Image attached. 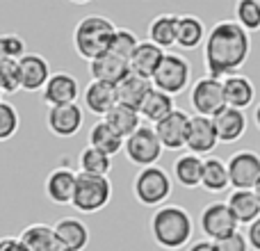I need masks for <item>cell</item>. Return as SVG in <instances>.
<instances>
[{
    "label": "cell",
    "mask_w": 260,
    "mask_h": 251,
    "mask_svg": "<svg viewBox=\"0 0 260 251\" xmlns=\"http://www.w3.org/2000/svg\"><path fill=\"white\" fill-rule=\"evenodd\" d=\"M251 55V35L238 23L219 21L208 30L203 44V67L206 76L224 80L229 76L240 73Z\"/></svg>",
    "instance_id": "obj_1"
},
{
    "label": "cell",
    "mask_w": 260,
    "mask_h": 251,
    "mask_svg": "<svg viewBox=\"0 0 260 251\" xmlns=\"http://www.w3.org/2000/svg\"><path fill=\"white\" fill-rule=\"evenodd\" d=\"M151 235L153 242L165 251H178L192 244L194 219L183 206L167 203L155 208L151 217Z\"/></svg>",
    "instance_id": "obj_2"
},
{
    "label": "cell",
    "mask_w": 260,
    "mask_h": 251,
    "mask_svg": "<svg viewBox=\"0 0 260 251\" xmlns=\"http://www.w3.org/2000/svg\"><path fill=\"white\" fill-rule=\"evenodd\" d=\"M114 35H117V25L108 16L89 14V16H82L73 30V48L82 59L94 62L110 53Z\"/></svg>",
    "instance_id": "obj_3"
},
{
    "label": "cell",
    "mask_w": 260,
    "mask_h": 251,
    "mask_svg": "<svg viewBox=\"0 0 260 251\" xmlns=\"http://www.w3.org/2000/svg\"><path fill=\"white\" fill-rule=\"evenodd\" d=\"M174 192V180L169 171L162 167H146L139 169L133 178V194L142 206L146 208H160L167 206V199Z\"/></svg>",
    "instance_id": "obj_4"
},
{
    "label": "cell",
    "mask_w": 260,
    "mask_h": 251,
    "mask_svg": "<svg viewBox=\"0 0 260 251\" xmlns=\"http://www.w3.org/2000/svg\"><path fill=\"white\" fill-rule=\"evenodd\" d=\"M110 201H112V183H110L108 176L78 174L76 194H73V203H71L78 212L94 215V212L103 210Z\"/></svg>",
    "instance_id": "obj_5"
},
{
    "label": "cell",
    "mask_w": 260,
    "mask_h": 251,
    "mask_svg": "<svg viewBox=\"0 0 260 251\" xmlns=\"http://www.w3.org/2000/svg\"><path fill=\"white\" fill-rule=\"evenodd\" d=\"M192 82V64L185 55L178 53H167L162 64L157 67L155 76L151 78L153 89L165 91L169 96H178Z\"/></svg>",
    "instance_id": "obj_6"
},
{
    "label": "cell",
    "mask_w": 260,
    "mask_h": 251,
    "mask_svg": "<svg viewBox=\"0 0 260 251\" xmlns=\"http://www.w3.org/2000/svg\"><path fill=\"white\" fill-rule=\"evenodd\" d=\"M162 151H165V148H162L153 125H142L137 133H133L126 142H123V153H126L128 162L139 167V169L155 167L157 160L162 158Z\"/></svg>",
    "instance_id": "obj_7"
},
{
    "label": "cell",
    "mask_w": 260,
    "mask_h": 251,
    "mask_svg": "<svg viewBox=\"0 0 260 251\" xmlns=\"http://www.w3.org/2000/svg\"><path fill=\"white\" fill-rule=\"evenodd\" d=\"M189 105H192L194 114L212 119L219 110L226 108L224 82L217 80V78H210V76L199 78L192 85V89H189Z\"/></svg>",
    "instance_id": "obj_8"
},
{
    "label": "cell",
    "mask_w": 260,
    "mask_h": 251,
    "mask_svg": "<svg viewBox=\"0 0 260 251\" xmlns=\"http://www.w3.org/2000/svg\"><path fill=\"white\" fill-rule=\"evenodd\" d=\"M199 226H201V233L206 235V240L217 242V240L235 233L240 224L235 222L233 212L229 210V206H226L224 201H215V203H208L201 210Z\"/></svg>",
    "instance_id": "obj_9"
},
{
    "label": "cell",
    "mask_w": 260,
    "mask_h": 251,
    "mask_svg": "<svg viewBox=\"0 0 260 251\" xmlns=\"http://www.w3.org/2000/svg\"><path fill=\"white\" fill-rule=\"evenodd\" d=\"M233 190H253L260 180V155L256 151H235L226 162Z\"/></svg>",
    "instance_id": "obj_10"
},
{
    "label": "cell",
    "mask_w": 260,
    "mask_h": 251,
    "mask_svg": "<svg viewBox=\"0 0 260 251\" xmlns=\"http://www.w3.org/2000/svg\"><path fill=\"white\" fill-rule=\"evenodd\" d=\"M80 96V82L76 76L67 71H55L50 80L46 82L44 91H41V101L48 108H62V105H71Z\"/></svg>",
    "instance_id": "obj_11"
},
{
    "label": "cell",
    "mask_w": 260,
    "mask_h": 251,
    "mask_svg": "<svg viewBox=\"0 0 260 251\" xmlns=\"http://www.w3.org/2000/svg\"><path fill=\"white\" fill-rule=\"evenodd\" d=\"M157 139H160L162 148L167 151H180L187 144V130H189V114L185 110L176 108L167 119L153 125Z\"/></svg>",
    "instance_id": "obj_12"
},
{
    "label": "cell",
    "mask_w": 260,
    "mask_h": 251,
    "mask_svg": "<svg viewBox=\"0 0 260 251\" xmlns=\"http://www.w3.org/2000/svg\"><path fill=\"white\" fill-rule=\"evenodd\" d=\"M82 123H85V112L78 103L71 105H62V108H48L46 114V125L55 137H73V135L80 133Z\"/></svg>",
    "instance_id": "obj_13"
},
{
    "label": "cell",
    "mask_w": 260,
    "mask_h": 251,
    "mask_svg": "<svg viewBox=\"0 0 260 251\" xmlns=\"http://www.w3.org/2000/svg\"><path fill=\"white\" fill-rule=\"evenodd\" d=\"M219 144V137H217V130L212 125V119L208 117H189V130H187V153H194V155H210L212 151Z\"/></svg>",
    "instance_id": "obj_14"
},
{
    "label": "cell",
    "mask_w": 260,
    "mask_h": 251,
    "mask_svg": "<svg viewBox=\"0 0 260 251\" xmlns=\"http://www.w3.org/2000/svg\"><path fill=\"white\" fill-rule=\"evenodd\" d=\"M21 69V89L23 91H44L46 82L50 80V64L44 55L27 53L18 59Z\"/></svg>",
    "instance_id": "obj_15"
},
{
    "label": "cell",
    "mask_w": 260,
    "mask_h": 251,
    "mask_svg": "<svg viewBox=\"0 0 260 251\" xmlns=\"http://www.w3.org/2000/svg\"><path fill=\"white\" fill-rule=\"evenodd\" d=\"M76 183H78V174L69 167H57L46 176L44 183V192L57 206H71L73 203V194H76Z\"/></svg>",
    "instance_id": "obj_16"
},
{
    "label": "cell",
    "mask_w": 260,
    "mask_h": 251,
    "mask_svg": "<svg viewBox=\"0 0 260 251\" xmlns=\"http://www.w3.org/2000/svg\"><path fill=\"white\" fill-rule=\"evenodd\" d=\"M53 229L62 251H85L89 244V226L78 217H62Z\"/></svg>",
    "instance_id": "obj_17"
},
{
    "label": "cell",
    "mask_w": 260,
    "mask_h": 251,
    "mask_svg": "<svg viewBox=\"0 0 260 251\" xmlns=\"http://www.w3.org/2000/svg\"><path fill=\"white\" fill-rule=\"evenodd\" d=\"M224 101L226 108H235V110H247L253 105L256 101V85L249 76L244 73H235V76L224 78Z\"/></svg>",
    "instance_id": "obj_18"
},
{
    "label": "cell",
    "mask_w": 260,
    "mask_h": 251,
    "mask_svg": "<svg viewBox=\"0 0 260 251\" xmlns=\"http://www.w3.org/2000/svg\"><path fill=\"white\" fill-rule=\"evenodd\" d=\"M212 125H215V130H217L219 142L233 144V142H238V139L244 137L249 121H247V114H244L242 110L224 108L212 117Z\"/></svg>",
    "instance_id": "obj_19"
},
{
    "label": "cell",
    "mask_w": 260,
    "mask_h": 251,
    "mask_svg": "<svg viewBox=\"0 0 260 251\" xmlns=\"http://www.w3.org/2000/svg\"><path fill=\"white\" fill-rule=\"evenodd\" d=\"M89 73H91V80H99V82H105V85L117 87L123 78L130 76V64L126 59L108 53V55H103V57L89 62Z\"/></svg>",
    "instance_id": "obj_20"
},
{
    "label": "cell",
    "mask_w": 260,
    "mask_h": 251,
    "mask_svg": "<svg viewBox=\"0 0 260 251\" xmlns=\"http://www.w3.org/2000/svg\"><path fill=\"white\" fill-rule=\"evenodd\" d=\"M165 50L157 48L155 44H151V41H139L137 50L133 53V57H130V73H135V76L144 78V80H151L153 76H155L157 67L162 64V59H165Z\"/></svg>",
    "instance_id": "obj_21"
},
{
    "label": "cell",
    "mask_w": 260,
    "mask_h": 251,
    "mask_svg": "<svg viewBox=\"0 0 260 251\" xmlns=\"http://www.w3.org/2000/svg\"><path fill=\"white\" fill-rule=\"evenodd\" d=\"M82 101H85V108L89 110L96 117H108V112L117 105V89L112 85H105V82L91 80L89 85L82 91Z\"/></svg>",
    "instance_id": "obj_22"
},
{
    "label": "cell",
    "mask_w": 260,
    "mask_h": 251,
    "mask_svg": "<svg viewBox=\"0 0 260 251\" xmlns=\"http://www.w3.org/2000/svg\"><path fill=\"white\" fill-rule=\"evenodd\" d=\"M226 206H229V210L233 212L238 224L249 226L260 217V201H258L253 190H233V192L229 194Z\"/></svg>",
    "instance_id": "obj_23"
},
{
    "label": "cell",
    "mask_w": 260,
    "mask_h": 251,
    "mask_svg": "<svg viewBox=\"0 0 260 251\" xmlns=\"http://www.w3.org/2000/svg\"><path fill=\"white\" fill-rule=\"evenodd\" d=\"M206 25L194 14H178V30H176V46L183 50H194L206 44Z\"/></svg>",
    "instance_id": "obj_24"
},
{
    "label": "cell",
    "mask_w": 260,
    "mask_h": 251,
    "mask_svg": "<svg viewBox=\"0 0 260 251\" xmlns=\"http://www.w3.org/2000/svg\"><path fill=\"white\" fill-rule=\"evenodd\" d=\"M18 238L27 251H62L57 238H55V229L48 224H41V222L25 226Z\"/></svg>",
    "instance_id": "obj_25"
},
{
    "label": "cell",
    "mask_w": 260,
    "mask_h": 251,
    "mask_svg": "<svg viewBox=\"0 0 260 251\" xmlns=\"http://www.w3.org/2000/svg\"><path fill=\"white\" fill-rule=\"evenodd\" d=\"M114 89H117V103L119 105H128V108H133V110H139L144 103V99L148 96V91L153 89V85H151V80H144V78L130 73V76L123 78Z\"/></svg>",
    "instance_id": "obj_26"
},
{
    "label": "cell",
    "mask_w": 260,
    "mask_h": 251,
    "mask_svg": "<svg viewBox=\"0 0 260 251\" xmlns=\"http://www.w3.org/2000/svg\"><path fill=\"white\" fill-rule=\"evenodd\" d=\"M201 187L210 194H221L231 187L229 178V167L221 158L208 155L203 160V176H201Z\"/></svg>",
    "instance_id": "obj_27"
},
{
    "label": "cell",
    "mask_w": 260,
    "mask_h": 251,
    "mask_svg": "<svg viewBox=\"0 0 260 251\" xmlns=\"http://www.w3.org/2000/svg\"><path fill=\"white\" fill-rule=\"evenodd\" d=\"M176 30H178V14H157L148 23V41L157 48L167 50L176 46Z\"/></svg>",
    "instance_id": "obj_28"
},
{
    "label": "cell",
    "mask_w": 260,
    "mask_h": 251,
    "mask_svg": "<svg viewBox=\"0 0 260 251\" xmlns=\"http://www.w3.org/2000/svg\"><path fill=\"white\" fill-rule=\"evenodd\" d=\"M201 176H203V158L194 155V153H183V155L176 158L174 162L176 183H180L187 190H194L201 187Z\"/></svg>",
    "instance_id": "obj_29"
},
{
    "label": "cell",
    "mask_w": 260,
    "mask_h": 251,
    "mask_svg": "<svg viewBox=\"0 0 260 251\" xmlns=\"http://www.w3.org/2000/svg\"><path fill=\"white\" fill-rule=\"evenodd\" d=\"M103 121L108 123L121 139H128L130 135L137 133V130L142 128V114H139V110H133V108H128V105L117 103L108 112V117H105Z\"/></svg>",
    "instance_id": "obj_30"
},
{
    "label": "cell",
    "mask_w": 260,
    "mask_h": 251,
    "mask_svg": "<svg viewBox=\"0 0 260 251\" xmlns=\"http://www.w3.org/2000/svg\"><path fill=\"white\" fill-rule=\"evenodd\" d=\"M176 110V103H174V96L165 94V91H157V89H151L148 96L144 99L142 108H139V114H142L144 121L148 123H160L162 119H167L171 112Z\"/></svg>",
    "instance_id": "obj_31"
},
{
    "label": "cell",
    "mask_w": 260,
    "mask_h": 251,
    "mask_svg": "<svg viewBox=\"0 0 260 251\" xmlns=\"http://www.w3.org/2000/svg\"><path fill=\"white\" fill-rule=\"evenodd\" d=\"M123 142H126V139L119 137V135L114 133V130L110 128L103 119L91 125V128H89V137H87V144H89V146L99 148L101 153H105V155H110V158L123 151Z\"/></svg>",
    "instance_id": "obj_32"
},
{
    "label": "cell",
    "mask_w": 260,
    "mask_h": 251,
    "mask_svg": "<svg viewBox=\"0 0 260 251\" xmlns=\"http://www.w3.org/2000/svg\"><path fill=\"white\" fill-rule=\"evenodd\" d=\"M78 165H80V174L89 176H108L112 169V158L101 153L94 146H85L78 155Z\"/></svg>",
    "instance_id": "obj_33"
},
{
    "label": "cell",
    "mask_w": 260,
    "mask_h": 251,
    "mask_svg": "<svg viewBox=\"0 0 260 251\" xmlns=\"http://www.w3.org/2000/svg\"><path fill=\"white\" fill-rule=\"evenodd\" d=\"M233 14V21L240 27H244L249 35L260 30V0H238Z\"/></svg>",
    "instance_id": "obj_34"
},
{
    "label": "cell",
    "mask_w": 260,
    "mask_h": 251,
    "mask_svg": "<svg viewBox=\"0 0 260 251\" xmlns=\"http://www.w3.org/2000/svg\"><path fill=\"white\" fill-rule=\"evenodd\" d=\"M139 46V39L137 35H135L133 30H126V27H117V35H114V41H112V48H110V53L117 55V57L126 59L130 64V57H133V53L137 50Z\"/></svg>",
    "instance_id": "obj_35"
},
{
    "label": "cell",
    "mask_w": 260,
    "mask_h": 251,
    "mask_svg": "<svg viewBox=\"0 0 260 251\" xmlns=\"http://www.w3.org/2000/svg\"><path fill=\"white\" fill-rule=\"evenodd\" d=\"M0 91L3 94L21 91V69L16 59H0Z\"/></svg>",
    "instance_id": "obj_36"
},
{
    "label": "cell",
    "mask_w": 260,
    "mask_h": 251,
    "mask_svg": "<svg viewBox=\"0 0 260 251\" xmlns=\"http://www.w3.org/2000/svg\"><path fill=\"white\" fill-rule=\"evenodd\" d=\"M18 125H21V117H18L16 108L7 101H3L0 103V142L12 139L18 133Z\"/></svg>",
    "instance_id": "obj_37"
},
{
    "label": "cell",
    "mask_w": 260,
    "mask_h": 251,
    "mask_svg": "<svg viewBox=\"0 0 260 251\" xmlns=\"http://www.w3.org/2000/svg\"><path fill=\"white\" fill-rule=\"evenodd\" d=\"M27 55L25 41L21 35H0V59H21Z\"/></svg>",
    "instance_id": "obj_38"
},
{
    "label": "cell",
    "mask_w": 260,
    "mask_h": 251,
    "mask_svg": "<svg viewBox=\"0 0 260 251\" xmlns=\"http://www.w3.org/2000/svg\"><path fill=\"white\" fill-rule=\"evenodd\" d=\"M215 251H249V242L247 235L235 231V233L226 235V238L217 240L215 242Z\"/></svg>",
    "instance_id": "obj_39"
},
{
    "label": "cell",
    "mask_w": 260,
    "mask_h": 251,
    "mask_svg": "<svg viewBox=\"0 0 260 251\" xmlns=\"http://www.w3.org/2000/svg\"><path fill=\"white\" fill-rule=\"evenodd\" d=\"M247 242H249V249H253V251H260V217L253 224H249L247 226Z\"/></svg>",
    "instance_id": "obj_40"
},
{
    "label": "cell",
    "mask_w": 260,
    "mask_h": 251,
    "mask_svg": "<svg viewBox=\"0 0 260 251\" xmlns=\"http://www.w3.org/2000/svg\"><path fill=\"white\" fill-rule=\"evenodd\" d=\"M0 251H27V249H25V244L21 242V238L3 235V238H0Z\"/></svg>",
    "instance_id": "obj_41"
},
{
    "label": "cell",
    "mask_w": 260,
    "mask_h": 251,
    "mask_svg": "<svg viewBox=\"0 0 260 251\" xmlns=\"http://www.w3.org/2000/svg\"><path fill=\"white\" fill-rule=\"evenodd\" d=\"M187 251H215V242H210V240H197V242L189 244Z\"/></svg>",
    "instance_id": "obj_42"
},
{
    "label": "cell",
    "mask_w": 260,
    "mask_h": 251,
    "mask_svg": "<svg viewBox=\"0 0 260 251\" xmlns=\"http://www.w3.org/2000/svg\"><path fill=\"white\" fill-rule=\"evenodd\" d=\"M253 121H256V125H258V130H260V103L256 105V110H253Z\"/></svg>",
    "instance_id": "obj_43"
},
{
    "label": "cell",
    "mask_w": 260,
    "mask_h": 251,
    "mask_svg": "<svg viewBox=\"0 0 260 251\" xmlns=\"http://www.w3.org/2000/svg\"><path fill=\"white\" fill-rule=\"evenodd\" d=\"M253 192H256V197H258V201H260V180H258L256 187H253Z\"/></svg>",
    "instance_id": "obj_44"
},
{
    "label": "cell",
    "mask_w": 260,
    "mask_h": 251,
    "mask_svg": "<svg viewBox=\"0 0 260 251\" xmlns=\"http://www.w3.org/2000/svg\"><path fill=\"white\" fill-rule=\"evenodd\" d=\"M0 103H3V91H0Z\"/></svg>",
    "instance_id": "obj_45"
}]
</instances>
